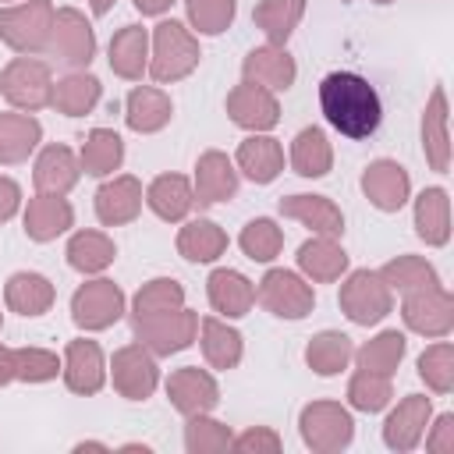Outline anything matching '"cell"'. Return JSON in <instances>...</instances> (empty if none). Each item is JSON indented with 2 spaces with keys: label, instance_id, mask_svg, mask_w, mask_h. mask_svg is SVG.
<instances>
[{
  "label": "cell",
  "instance_id": "6da1fadb",
  "mask_svg": "<svg viewBox=\"0 0 454 454\" xmlns=\"http://www.w3.org/2000/svg\"><path fill=\"white\" fill-rule=\"evenodd\" d=\"M319 106L344 138H369L383 117L376 89L355 71H330L319 82Z\"/></svg>",
  "mask_w": 454,
  "mask_h": 454
},
{
  "label": "cell",
  "instance_id": "7a4b0ae2",
  "mask_svg": "<svg viewBox=\"0 0 454 454\" xmlns=\"http://www.w3.org/2000/svg\"><path fill=\"white\" fill-rule=\"evenodd\" d=\"M53 4L25 0L14 7H0V39L18 53H43L50 46Z\"/></svg>",
  "mask_w": 454,
  "mask_h": 454
},
{
  "label": "cell",
  "instance_id": "3957f363",
  "mask_svg": "<svg viewBox=\"0 0 454 454\" xmlns=\"http://www.w3.org/2000/svg\"><path fill=\"white\" fill-rule=\"evenodd\" d=\"M0 92L11 106H18L25 114L50 106V96H53L50 64L35 60V57H14L0 74Z\"/></svg>",
  "mask_w": 454,
  "mask_h": 454
},
{
  "label": "cell",
  "instance_id": "277c9868",
  "mask_svg": "<svg viewBox=\"0 0 454 454\" xmlns=\"http://www.w3.org/2000/svg\"><path fill=\"white\" fill-rule=\"evenodd\" d=\"M199 64V43L181 21H160L153 35V60L149 71L156 82H177Z\"/></svg>",
  "mask_w": 454,
  "mask_h": 454
},
{
  "label": "cell",
  "instance_id": "5b68a950",
  "mask_svg": "<svg viewBox=\"0 0 454 454\" xmlns=\"http://www.w3.org/2000/svg\"><path fill=\"white\" fill-rule=\"evenodd\" d=\"M195 330H199V316L188 312L184 305L170 312H156V316H135V337L153 355L184 351L195 340Z\"/></svg>",
  "mask_w": 454,
  "mask_h": 454
},
{
  "label": "cell",
  "instance_id": "8992f818",
  "mask_svg": "<svg viewBox=\"0 0 454 454\" xmlns=\"http://www.w3.org/2000/svg\"><path fill=\"white\" fill-rule=\"evenodd\" d=\"M340 309H344V316L351 323L369 326V323H380L394 309V298H390V287H387V280L380 273L355 270L340 284Z\"/></svg>",
  "mask_w": 454,
  "mask_h": 454
},
{
  "label": "cell",
  "instance_id": "52a82bcc",
  "mask_svg": "<svg viewBox=\"0 0 454 454\" xmlns=\"http://www.w3.org/2000/svg\"><path fill=\"white\" fill-rule=\"evenodd\" d=\"M255 301L262 309H270L273 316H280V319H301V316L312 312L316 294H312V287L298 273H291V270H270L259 280V287H255Z\"/></svg>",
  "mask_w": 454,
  "mask_h": 454
},
{
  "label": "cell",
  "instance_id": "ba28073f",
  "mask_svg": "<svg viewBox=\"0 0 454 454\" xmlns=\"http://www.w3.org/2000/svg\"><path fill=\"white\" fill-rule=\"evenodd\" d=\"M124 312V291L114 280H89L71 298V319L82 330H106Z\"/></svg>",
  "mask_w": 454,
  "mask_h": 454
},
{
  "label": "cell",
  "instance_id": "9c48e42d",
  "mask_svg": "<svg viewBox=\"0 0 454 454\" xmlns=\"http://www.w3.org/2000/svg\"><path fill=\"white\" fill-rule=\"evenodd\" d=\"M351 436H355V422L340 404L316 401L301 408V440L312 450H340L351 443Z\"/></svg>",
  "mask_w": 454,
  "mask_h": 454
},
{
  "label": "cell",
  "instance_id": "30bf717a",
  "mask_svg": "<svg viewBox=\"0 0 454 454\" xmlns=\"http://www.w3.org/2000/svg\"><path fill=\"white\" fill-rule=\"evenodd\" d=\"M408 330L426 333V337H447V330L454 326V298L436 284V287H422L404 294V309H401Z\"/></svg>",
  "mask_w": 454,
  "mask_h": 454
},
{
  "label": "cell",
  "instance_id": "8fae6325",
  "mask_svg": "<svg viewBox=\"0 0 454 454\" xmlns=\"http://www.w3.org/2000/svg\"><path fill=\"white\" fill-rule=\"evenodd\" d=\"M46 50H53L71 67H85L96 53V35H92V25L85 21V14H78L74 7L53 11V28H50Z\"/></svg>",
  "mask_w": 454,
  "mask_h": 454
},
{
  "label": "cell",
  "instance_id": "7c38bea8",
  "mask_svg": "<svg viewBox=\"0 0 454 454\" xmlns=\"http://www.w3.org/2000/svg\"><path fill=\"white\" fill-rule=\"evenodd\" d=\"M160 383L153 351L142 344H124L121 351H114V387L121 397L128 401H145Z\"/></svg>",
  "mask_w": 454,
  "mask_h": 454
},
{
  "label": "cell",
  "instance_id": "4fadbf2b",
  "mask_svg": "<svg viewBox=\"0 0 454 454\" xmlns=\"http://www.w3.org/2000/svg\"><path fill=\"white\" fill-rule=\"evenodd\" d=\"M227 114L234 124L248 128V131H266L280 121V106H277V96L255 82H241L231 89L227 96Z\"/></svg>",
  "mask_w": 454,
  "mask_h": 454
},
{
  "label": "cell",
  "instance_id": "5bb4252c",
  "mask_svg": "<svg viewBox=\"0 0 454 454\" xmlns=\"http://www.w3.org/2000/svg\"><path fill=\"white\" fill-rule=\"evenodd\" d=\"M167 394H170V404H174L181 415H202V411H209V408L220 401L216 380H213L206 369H199V365H184V369L170 372Z\"/></svg>",
  "mask_w": 454,
  "mask_h": 454
},
{
  "label": "cell",
  "instance_id": "9a60e30c",
  "mask_svg": "<svg viewBox=\"0 0 454 454\" xmlns=\"http://www.w3.org/2000/svg\"><path fill=\"white\" fill-rule=\"evenodd\" d=\"M362 192L369 195V202L383 213H394L408 202V192H411V181H408V170L394 160H376L365 167L362 174Z\"/></svg>",
  "mask_w": 454,
  "mask_h": 454
},
{
  "label": "cell",
  "instance_id": "2e32d148",
  "mask_svg": "<svg viewBox=\"0 0 454 454\" xmlns=\"http://www.w3.org/2000/svg\"><path fill=\"white\" fill-rule=\"evenodd\" d=\"M241 71H245V82H255V85H262V89H270V92L291 89V82H294V74H298L291 53H287L284 46H270V43H266V46H255V50L245 57Z\"/></svg>",
  "mask_w": 454,
  "mask_h": 454
},
{
  "label": "cell",
  "instance_id": "e0dca14e",
  "mask_svg": "<svg viewBox=\"0 0 454 454\" xmlns=\"http://www.w3.org/2000/svg\"><path fill=\"white\" fill-rule=\"evenodd\" d=\"M64 383L67 390L74 394H96L106 380V369H103V351L96 340H71L67 351H64Z\"/></svg>",
  "mask_w": 454,
  "mask_h": 454
},
{
  "label": "cell",
  "instance_id": "ac0fdd59",
  "mask_svg": "<svg viewBox=\"0 0 454 454\" xmlns=\"http://www.w3.org/2000/svg\"><path fill=\"white\" fill-rule=\"evenodd\" d=\"M234 192H238L234 163L223 153H216V149L202 153L199 163H195V202L199 206H213V202L231 199Z\"/></svg>",
  "mask_w": 454,
  "mask_h": 454
},
{
  "label": "cell",
  "instance_id": "d6986e66",
  "mask_svg": "<svg viewBox=\"0 0 454 454\" xmlns=\"http://www.w3.org/2000/svg\"><path fill=\"white\" fill-rule=\"evenodd\" d=\"M74 220V209L67 206L64 195H46L39 192L35 199H28L25 206V234L32 241H53L57 234H64Z\"/></svg>",
  "mask_w": 454,
  "mask_h": 454
},
{
  "label": "cell",
  "instance_id": "ffe728a7",
  "mask_svg": "<svg viewBox=\"0 0 454 454\" xmlns=\"http://www.w3.org/2000/svg\"><path fill=\"white\" fill-rule=\"evenodd\" d=\"M426 422H429V397L408 394V397L390 411V419H387V426H383L387 447H394V450H411V447L422 440Z\"/></svg>",
  "mask_w": 454,
  "mask_h": 454
},
{
  "label": "cell",
  "instance_id": "44dd1931",
  "mask_svg": "<svg viewBox=\"0 0 454 454\" xmlns=\"http://www.w3.org/2000/svg\"><path fill=\"white\" fill-rule=\"evenodd\" d=\"M142 209V184L124 174V177H114L106 181L99 192H96V216L106 223V227H117V223H128L135 220Z\"/></svg>",
  "mask_w": 454,
  "mask_h": 454
},
{
  "label": "cell",
  "instance_id": "7402d4cb",
  "mask_svg": "<svg viewBox=\"0 0 454 454\" xmlns=\"http://www.w3.org/2000/svg\"><path fill=\"white\" fill-rule=\"evenodd\" d=\"M422 149H426V160L433 163V170L447 174L450 138H447V96H443L440 85L433 89V96L426 103V114H422Z\"/></svg>",
  "mask_w": 454,
  "mask_h": 454
},
{
  "label": "cell",
  "instance_id": "603a6c76",
  "mask_svg": "<svg viewBox=\"0 0 454 454\" xmlns=\"http://www.w3.org/2000/svg\"><path fill=\"white\" fill-rule=\"evenodd\" d=\"M78 174H82V163L74 160V153L67 145H46L39 153V160H35V174L32 177H35V188L39 192L64 195V192L74 188Z\"/></svg>",
  "mask_w": 454,
  "mask_h": 454
},
{
  "label": "cell",
  "instance_id": "cb8c5ba5",
  "mask_svg": "<svg viewBox=\"0 0 454 454\" xmlns=\"http://www.w3.org/2000/svg\"><path fill=\"white\" fill-rule=\"evenodd\" d=\"M206 284H209V287H206V291H209V305H213L216 312H223L227 319L245 316V312L252 309V301H255L252 280L241 277L238 270H213Z\"/></svg>",
  "mask_w": 454,
  "mask_h": 454
},
{
  "label": "cell",
  "instance_id": "d4e9b609",
  "mask_svg": "<svg viewBox=\"0 0 454 454\" xmlns=\"http://www.w3.org/2000/svg\"><path fill=\"white\" fill-rule=\"evenodd\" d=\"M238 167L248 181L255 184H270L280 170H284V149L277 138L270 135H252L238 145Z\"/></svg>",
  "mask_w": 454,
  "mask_h": 454
},
{
  "label": "cell",
  "instance_id": "484cf974",
  "mask_svg": "<svg viewBox=\"0 0 454 454\" xmlns=\"http://www.w3.org/2000/svg\"><path fill=\"white\" fill-rule=\"evenodd\" d=\"M280 213L309 223L316 234H326V238H337L344 231V216L326 195H287L280 199Z\"/></svg>",
  "mask_w": 454,
  "mask_h": 454
},
{
  "label": "cell",
  "instance_id": "4316f807",
  "mask_svg": "<svg viewBox=\"0 0 454 454\" xmlns=\"http://www.w3.org/2000/svg\"><path fill=\"white\" fill-rule=\"evenodd\" d=\"M145 202H149V209H153L160 220H184L188 209L195 206V192H192L188 177H181V174H160V177L149 184Z\"/></svg>",
  "mask_w": 454,
  "mask_h": 454
},
{
  "label": "cell",
  "instance_id": "83f0119b",
  "mask_svg": "<svg viewBox=\"0 0 454 454\" xmlns=\"http://www.w3.org/2000/svg\"><path fill=\"white\" fill-rule=\"evenodd\" d=\"M298 266H301L305 277H312L319 284H330V280H337L348 270V255H344V248L333 238L319 234V238H309L298 248Z\"/></svg>",
  "mask_w": 454,
  "mask_h": 454
},
{
  "label": "cell",
  "instance_id": "f1b7e54d",
  "mask_svg": "<svg viewBox=\"0 0 454 454\" xmlns=\"http://www.w3.org/2000/svg\"><path fill=\"white\" fill-rule=\"evenodd\" d=\"M4 301L7 309L21 312V316H43L50 305H53V284L43 277V273H14L4 287Z\"/></svg>",
  "mask_w": 454,
  "mask_h": 454
},
{
  "label": "cell",
  "instance_id": "f546056e",
  "mask_svg": "<svg viewBox=\"0 0 454 454\" xmlns=\"http://www.w3.org/2000/svg\"><path fill=\"white\" fill-rule=\"evenodd\" d=\"M43 124L32 114H0V163H21L39 145Z\"/></svg>",
  "mask_w": 454,
  "mask_h": 454
},
{
  "label": "cell",
  "instance_id": "4dcf8cb0",
  "mask_svg": "<svg viewBox=\"0 0 454 454\" xmlns=\"http://www.w3.org/2000/svg\"><path fill=\"white\" fill-rule=\"evenodd\" d=\"M170 114H174V106H170V96L167 92H160V89H153V85H138V89H131V96H128V114H124V121H128V128L131 131H160L167 121H170Z\"/></svg>",
  "mask_w": 454,
  "mask_h": 454
},
{
  "label": "cell",
  "instance_id": "1f68e13d",
  "mask_svg": "<svg viewBox=\"0 0 454 454\" xmlns=\"http://www.w3.org/2000/svg\"><path fill=\"white\" fill-rule=\"evenodd\" d=\"M415 227L426 245H447L450 238V199L443 188H426L415 202Z\"/></svg>",
  "mask_w": 454,
  "mask_h": 454
},
{
  "label": "cell",
  "instance_id": "d6a6232c",
  "mask_svg": "<svg viewBox=\"0 0 454 454\" xmlns=\"http://www.w3.org/2000/svg\"><path fill=\"white\" fill-rule=\"evenodd\" d=\"M99 92H103V85H99L96 74L74 71V74H67V78H60V82L53 85L50 103H53L60 114H67V117H82V114H89V110L99 103Z\"/></svg>",
  "mask_w": 454,
  "mask_h": 454
},
{
  "label": "cell",
  "instance_id": "836d02e7",
  "mask_svg": "<svg viewBox=\"0 0 454 454\" xmlns=\"http://www.w3.org/2000/svg\"><path fill=\"white\" fill-rule=\"evenodd\" d=\"M145 50H149L145 28L142 25H124L110 39V67L121 78H142V71H145Z\"/></svg>",
  "mask_w": 454,
  "mask_h": 454
},
{
  "label": "cell",
  "instance_id": "e575fe53",
  "mask_svg": "<svg viewBox=\"0 0 454 454\" xmlns=\"http://www.w3.org/2000/svg\"><path fill=\"white\" fill-rule=\"evenodd\" d=\"M330 163H333V153H330L323 128H301L291 142V167L301 177H323L330 170Z\"/></svg>",
  "mask_w": 454,
  "mask_h": 454
},
{
  "label": "cell",
  "instance_id": "d590c367",
  "mask_svg": "<svg viewBox=\"0 0 454 454\" xmlns=\"http://www.w3.org/2000/svg\"><path fill=\"white\" fill-rule=\"evenodd\" d=\"M223 248H227V234L213 220H192L177 234V252L192 262H213L216 255H223Z\"/></svg>",
  "mask_w": 454,
  "mask_h": 454
},
{
  "label": "cell",
  "instance_id": "8d00e7d4",
  "mask_svg": "<svg viewBox=\"0 0 454 454\" xmlns=\"http://www.w3.org/2000/svg\"><path fill=\"white\" fill-rule=\"evenodd\" d=\"M301 14H305V0H262L252 11V18L266 32L270 46H284L287 35L294 32V25L301 21Z\"/></svg>",
  "mask_w": 454,
  "mask_h": 454
},
{
  "label": "cell",
  "instance_id": "74e56055",
  "mask_svg": "<svg viewBox=\"0 0 454 454\" xmlns=\"http://www.w3.org/2000/svg\"><path fill=\"white\" fill-rule=\"evenodd\" d=\"M351 355H355L351 337H344V333H337V330L316 333V337L309 340V348H305V362H309V369H316L319 376L340 372V369L351 362Z\"/></svg>",
  "mask_w": 454,
  "mask_h": 454
},
{
  "label": "cell",
  "instance_id": "f35d334b",
  "mask_svg": "<svg viewBox=\"0 0 454 454\" xmlns=\"http://www.w3.org/2000/svg\"><path fill=\"white\" fill-rule=\"evenodd\" d=\"M121 160H124V142H121L117 131H110V128L89 131V138L82 145V167H85V174L106 177V174H114L121 167Z\"/></svg>",
  "mask_w": 454,
  "mask_h": 454
},
{
  "label": "cell",
  "instance_id": "ab89813d",
  "mask_svg": "<svg viewBox=\"0 0 454 454\" xmlns=\"http://www.w3.org/2000/svg\"><path fill=\"white\" fill-rule=\"evenodd\" d=\"M117 248L106 234L99 231H78L71 241H67V262L78 270V273H99L114 262Z\"/></svg>",
  "mask_w": 454,
  "mask_h": 454
},
{
  "label": "cell",
  "instance_id": "60d3db41",
  "mask_svg": "<svg viewBox=\"0 0 454 454\" xmlns=\"http://www.w3.org/2000/svg\"><path fill=\"white\" fill-rule=\"evenodd\" d=\"M202 355L213 369H234L241 362V333L220 319H202Z\"/></svg>",
  "mask_w": 454,
  "mask_h": 454
},
{
  "label": "cell",
  "instance_id": "b9f144b4",
  "mask_svg": "<svg viewBox=\"0 0 454 454\" xmlns=\"http://www.w3.org/2000/svg\"><path fill=\"white\" fill-rule=\"evenodd\" d=\"M380 277L387 280L390 291H401V294H411V291H422V287H436L440 284L436 270L426 259H419V255H397L394 262H387L380 270Z\"/></svg>",
  "mask_w": 454,
  "mask_h": 454
},
{
  "label": "cell",
  "instance_id": "7bdbcfd3",
  "mask_svg": "<svg viewBox=\"0 0 454 454\" xmlns=\"http://www.w3.org/2000/svg\"><path fill=\"white\" fill-rule=\"evenodd\" d=\"M401 355H404V333H397V330H383L380 337H372L369 344H362V348L355 351L358 369L383 372V376H390V372L397 369Z\"/></svg>",
  "mask_w": 454,
  "mask_h": 454
},
{
  "label": "cell",
  "instance_id": "ee69618b",
  "mask_svg": "<svg viewBox=\"0 0 454 454\" xmlns=\"http://www.w3.org/2000/svg\"><path fill=\"white\" fill-rule=\"evenodd\" d=\"M238 245L245 248L248 259H255V262H270V259H277V252H280V245H284V234H280V227H277L270 216H259V220L245 223Z\"/></svg>",
  "mask_w": 454,
  "mask_h": 454
},
{
  "label": "cell",
  "instance_id": "f6af8a7d",
  "mask_svg": "<svg viewBox=\"0 0 454 454\" xmlns=\"http://www.w3.org/2000/svg\"><path fill=\"white\" fill-rule=\"evenodd\" d=\"M181 305H184V287L170 277H156L135 294V316H156V312H170Z\"/></svg>",
  "mask_w": 454,
  "mask_h": 454
},
{
  "label": "cell",
  "instance_id": "bcb514c9",
  "mask_svg": "<svg viewBox=\"0 0 454 454\" xmlns=\"http://www.w3.org/2000/svg\"><path fill=\"white\" fill-rule=\"evenodd\" d=\"M348 401L358 411H380V408H387V401H390V376L358 369L351 376V383H348Z\"/></svg>",
  "mask_w": 454,
  "mask_h": 454
},
{
  "label": "cell",
  "instance_id": "7dc6e473",
  "mask_svg": "<svg viewBox=\"0 0 454 454\" xmlns=\"http://www.w3.org/2000/svg\"><path fill=\"white\" fill-rule=\"evenodd\" d=\"M419 376L436 390V394H447L454 387V348L447 340L440 344H429L422 355H419Z\"/></svg>",
  "mask_w": 454,
  "mask_h": 454
},
{
  "label": "cell",
  "instance_id": "c3c4849f",
  "mask_svg": "<svg viewBox=\"0 0 454 454\" xmlns=\"http://www.w3.org/2000/svg\"><path fill=\"white\" fill-rule=\"evenodd\" d=\"M184 447L192 454H209V450H223L231 447V429L216 419H209L206 411L202 415H188V426H184Z\"/></svg>",
  "mask_w": 454,
  "mask_h": 454
},
{
  "label": "cell",
  "instance_id": "681fc988",
  "mask_svg": "<svg viewBox=\"0 0 454 454\" xmlns=\"http://www.w3.org/2000/svg\"><path fill=\"white\" fill-rule=\"evenodd\" d=\"M60 358L53 351H43V348H18L14 351V380H25V383H46L60 372Z\"/></svg>",
  "mask_w": 454,
  "mask_h": 454
},
{
  "label": "cell",
  "instance_id": "f907efd6",
  "mask_svg": "<svg viewBox=\"0 0 454 454\" xmlns=\"http://www.w3.org/2000/svg\"><path fill=\"white\" fill-rule=\"evenodd\" d=\"M188 4V18L199 32L216 35L234 21V0H184Z\"/></svg>",
  "mask_w": 454,
  "mask_h": 454
},
{
  "label": "cell",
  "instance_id": "816d5d0a",
  "mask_svg": "<svg viewBox=\"0 0 454 454\" xmlns=\"http://www.w3.org/2000/svg\"><path fill=\"white\" fill-rule=\"evenodd\" d=\"M231 447H234V450H280V436H277L273 429L259 426V429H248V433H241L238 440H231Z\"/></svg>",
  "mask_w": 454,
  "mask_h": 454
},
{
  "label": "cell",
  "instance_id": "f5cc1de1",
  "mask_svg": "<svg viewBox=\"0 0 454 454\" xmlns=\"http://www.w3.org/2000/svg\"><path fill=\"white\" fill-rule=\"evenodd\" d=\"M426 447L429 450H443V454L454 450V415H440L436 419V429L426 436Z\"/></svg>",
  "mask_w": 454,
  "mask_h": 454
},
{
  "label": "cell",
  "instance_id": "db71d44e",
  "mask_svg": "<svg viewBox=\"0 0 454 454\" xmlns=\"http://www.w3.org/2000/svg\"><path fill=\"white\" fill-rule=\"evenodd\" d=\"M21 206V188L11 181V177H0V223L11 220Z\"/></svg>",
  "mask_w": 454,
  "mask_h": 454
},
{
  "label": "cell",
  "instance_id": "11a10c76",
  "mask_svg": "<svg viewBox=\"0 0 454 454\" xmlns=\"http://www.w3.org/2000/svg\"><path fill=\"white\" fill-rule=\"evenodd\" d=\"M14 380V351L0 344V387Z\"/></svg>",
  "mask_w": 454,
  "mask_h": 454
},
{
  "label": "cell",
  "instance_id": "9f6ffc18",
  "mask_svg": "<svg viewBox=\"0 0 454 454\" xmlns=\"http://www.w3.org/2000/svg\"><path fill=\"white\" fill-rule=\"evenodd\" d=\"M131 4H135L142 14H163V11H167L174 0H131Z\"/></svg>",
  "mask_w": 454,
  "mask_h": 454
},
{
  "label": "cell",
  "instance_id": "6f0895ef",
  "mask_svg": "<svg viewBox=\"0 0 454 454\" xmlns=\"http://www.w3.org/2000/svg\"><path fill=\"white\" fill-rule=\"evenodd\" d=\"M89 7H92L96 14H106V11L114 7V0H89Z\"/></svg>",
  "mask_w": 454,
  "mask_h": 454
},
{
  "label": "cell",
  "instance_id": "680465c9",
  "mask_svg": "<svg viewBox=\"0 0 454 454\" xmlns=\"http://www.w3.org/2000/svg\"><path fill=\"white\" fill-rule=\"evenodd\" d=\"M74 450H110V447L106 443H78Z\"/></svg>",
  "mask_w": 454,
  "mask_h": 454
},
{
  "label": "cell",
  "instance_id": "91938a15",
  "mask_svg": "<svg viewBox=\"0 0 454 454\" xmlns=\"http://www.w3.org/2000/svg\"><path fill=\"white\" fill-rule=\"evenodd\" d=\"M372 4H394V0H372Z\"/></svg>",
  "mask_w": 454,
  "mask_h": 454
},
{
  "label": "cell",
  "instance_id": "94428289",
  "mask_svg": "<svg viewBox=\"0 0 454 454\" xmlns=\"http://www.w3.org/2000/svg\"><path fill=\"white\" fill-rule=\"evenodd\" d=\"M0 4H11V0H0Z\"/></svg>",
  "mask_w": 454,
  "mask_h": 454
},
{
  "label": "cell",
  "instance_id": "6125c7cd",
  "mask_svg": "<svg viewBox=\"0 0 454 454\" xmlns=\"http://www.w3.org/2000/svg\"><path fill=\"white\" fill-rule=\"evenodd\" d=\"M0 323H4V316H0Z\"/></svg>",
  "mask_w": 454,
  "mask_h": 454
}]
</instances>
